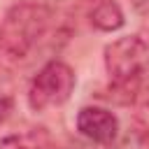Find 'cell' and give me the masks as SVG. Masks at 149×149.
Here are the masks:
<instances>
[{"instance_id":"cell-6","label":"cell","mask_w":149,"mask_h":149,"mask_svg":"<svg viewBox=\"0 0 149 149\" xmlns=\"http://www.w3.org/2000/svg\"><path fill=\"white\" fill-rule=\"evenodd\" d=\"M0 149H51V135L47 133V128L9 133L0 140Z\"/></svg>"},{"instance_id":"cell-10","label":"cell","mask_w":149,"mask_h":149,"mask_svg":"<svg viewBox=\"0 0 149 149\" xmlns=\"http://www.w3.org/2000/svg\"><path fill=\"white\" fill-rule=\"evenodd\" d=\"M133 9L140 14V16H147L149 19V0H130Z\"/></svg>"},{"instance_id":"cell-2","label":"cell","mask_w":149,"mask_h":149,"mask_svg":"<svg viewBox=\"0 0 149 149\" xmlns=\"http://www.w3.org/2000/svg\"><path fill=\"white\" fill-rule=\"evenodd\" d=\"M56 23L54 9L42 2H19L0 23V51L9 61H26L47 40Z\"/></svg>"},{"instance_id":"cell-1","label":"cell","mask_w":149,"mask_h":149,"mask_svg":"<svg viewBox=\"0 0 149 149\" xmlns=\"http://www.w3.org/2000/svg\"><path fill=\"white\" fill-rule=\"evenodd\" d=\"M102 61L109 77L107 98L116 105H133L149 84V35L133 33L109 42Z\"/></svg>"},{"instance_id":"cell-8","label":"cell","mask_w":149,"mask_h":149,"mask_svg":"<svg viewBox=\"0 0 149 149\" xmlns=\"http://www.w3.org/2000/svg\"><path fill=\"white\" fill-rule=\"evenodd\" d=\"M12 112H14V86H12L9 77H5V72H0V123L7 121Z\"/></svg>"},{"instance_id":"cell-4","label":"cell","mask_w":149,"mask_h":149,"mask_svg":"<svg viewBox=\"0 0 149 149\" xmlns=\"http://www.w3.org/2000/svg\"><path fill=\"white\" fill-rule=\"evenodd\" d=\"M74 126H77V133L102 147V144H112L119 135V119L107 109V107H98V105H86L77 112V119H74Z\"/></svg>"},{"instance_id":"cell-3","label":"cell","mask_w":149,"mask_h":149,"mask_svg":"<svg viewBox=\"0 0 149 149\" xmlns=\"http://www.w3.org/2000/svg\"><path fill=\"white\" fill-rule=\"evenodd\" d=\"M77 84L74 70L58 58L47 61L28 86V105L33 112H44L49 107H58L70 100Z\"/></svg>"},{"instance_id":"cell-5","label":"cell","mask_w":149,"mask_h":149,"mask_svg":"<svg viewBox=\"0 0 149 149\" xmlns=\"http://www.w3.org/2000/svg\"><path fill=\"white\" fill-rule=\"evenodd\" d=\"M88 21L100 33H114L123 28L126 14L116 0H93L88 7Z\"/></svg>"},{"instance_id":"cell-9","label":"cell","mask_w":149,"mask_h":149,"mask_svg":"<svg viewBox=\"0 0 149 149\" xmlns=\"http://www.w3.org/2000/svg\"><path fill=\"white\" fill-rule=\"evenodd\" d=\"M133 105H135V109H137L133 121H135V123H137V126L149 135V84L140 91V95L135 98V102H133Z\"/></svg>"},{"instance_id":"cell-7","label":"cell","mask_w":149,"mask_h":149,"mask_svg":"<svg viewBox=\"0 0 149 149\" xmlns=\"http://www.w3.org/2000/svg\"><path fill=\"white\" fill-rule=\"evenodd\" d=\"M112 149H149V135L133 121L123 133L119 130L116 140L109 144Z\"/></svg>"}]
</instances>
